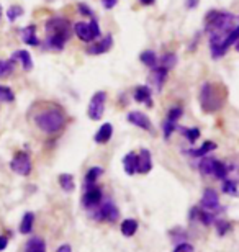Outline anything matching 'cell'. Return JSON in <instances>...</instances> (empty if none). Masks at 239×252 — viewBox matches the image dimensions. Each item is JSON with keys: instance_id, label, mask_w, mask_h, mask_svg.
I'll use <instances>...</instances> for the list:
<instances>
[{"instance_id": "obj_1", "label": "cell", "mask_w": 239, "mask_h": 252, "mask_svg": "<svg viewBox=\"0 0 239 252\" xmlns=\"http://www.w3.org/2000/svg\"><path fill=\"white\" fill-rule=\"evenodd\" d=\"M44 48L51 51H63L70 38V22L64 17H53L46 22Z\"/></svg>"}, {"instance_id": "obj_2", "label": "cell", "mask_w": 239, "mask_h": 252, "mask_svg": "<svg viewBox=\"0 0 239 252\" xmlns=\"http://www.w3.org/2000/svg\"><path fill=\"white\" fill-rule=\"evenodd\" d=\"M236 27L235 15L230 12H221V10H211L205 17V30L208 33H220L228 34Z\"/></svg>"}, {"instance_id": "obj_3", "label": "cell", "mask_w": 239, "mask_h": 252, "mask_svg": "<svg viewBox=\"0 0 239 252\" xmlns=\"http://www.w3.org/2000/svg\"><path fill=\"white\" fill-rule=\"evenodd\" d=\"M34 123H36V126L43 133L54 134L64 128L66 117L59 108H48V110H43V112L36 113Z\"/></svg>"}, {"instance_id": "obj_4", "label": "cell", "mask_w": 239, "mask_h": 252, "mask_svg": "<svg viewBox=\"0 0 239 252\" xmlns=\"http://www.w3.org/2000/svg\"><path fill=\"white\" fill-rule=\"evenodd\" d=\"M225 97L218 94V87L215 84H210V82H205L202 85L200 89V105H202V110H205L206 113H211V112H216L223 107V100Z\"/></svg>"}, {"instance_id": "obj_5", "label": "cell", "mask_w": 239, "mask_h": 252, "mask_svg": "<svg viewBox=\"0 0 239 252\" xmlns=\"http://www.w3.org/2000/svg\"><path fill=\"white\" fill-rule=\"evenodd\" d=\"M90 216L97 221H106V223H115L120 218V210L116 208V205L111 200H102L99 206L89 210Z\"/></svg>"}, {"instance_id": "obj_6", "label": "cell", "mask_w": 239, "mask_h": 252, "mask_svg": "<svg viewBox=\"0 0 239 252\" xmlns=\"http://www.w3.org/2000/svg\"><path fill=\"white\" fill-rule=\"evenodd\" d=\"M74 33L77 34L79 39H82L84 43H90L94 41L95 38H100V27H99V22L97 18L92 17L89 23H84V22H79L74 25Z\"/></svg>"}, {"instance_id": "obj_7", "label": "cell", "mask_w": 239, "mask_h": 252, "mask_svg": "<svg viewBox=\"0 0 239 252\" xmlns=\"http://www.w3.org/2000/svg\"><path fill=\"white\" fill-rule=\"evenodd\" d=\"M105 102H106V94L105 92H95L90 98V103H89V108H87V115L90 120H100L103 117V112H105Z\"/></svg>"}, {"instance_id": "obj_8", "label": "cell", "mask_w": 239, "mask_h": 252, "mask_svg": "<svg viewBox=\"0 0 239 252\" xmlns=\"http://www.w3.org/2000/svg\"><path fill=\"white\" fill-rule=\"evenodd\" d=\"M10 169H12L15 174L23 175V177L30 175V172H32V159H30L28 153L15 154L13 159L10 160Z\"/></svg>"}, {"instance_id": "obj_9", "label": "cell", "mask_w": 239, "mask_h": 252, "mask_svg": "<svg viewBox=\"0 0 239 252\" xmlns=\"http://www.w3.org/2000/svg\"><path fill=\"white\" fill-rule=\"evenodd\" d=\"M103 200V193H102V189L97 187V184L94 185H85V191L82 195V205L84 208L92 210L95 206L100 205V201Z\"/></svg>"}, {"instance_id": "obj_10", "label": "cell", "mask_w": 239, "mask_h": 252, "mask_svg": "<svg viewBox=\"0 0 239 252\" xmlns=\"http://www.w3.org/2000/svg\"><path fill=\"white\" fill-rule=\"evenodd\" d=\"M111 46H113V36H111V34H106V36L102 38L99 43L90 44V46L87 48V53L92 54V56H99V54L108 53L111 49Z\"/></svg>"}, {"instance_id": "obj_11", "label": "cell", "mask_w": 239, "mask_h": 252, "mask_svg": "<svg viewBox=\"0 0 239 252\" xmlns=\"http://www.w3.org/2000/svg\"><path fill=\"white\" fill-rule=\"evenodd\" d=\"M202 208L208 211H215L220 208V196L213 189H206L202 196Z\"/></svg>"}, {"instance_id": "obj_12", "label": "cell", "mask_w": 239, "mask_h": 252, "mask_svg": "<svg viewBox=\"0 0 239 252\" xmlns=\"http://www.w3.org/2000/svg\"><path fill=\"white\" fill-rule=\"evenodd\" d=\"M128 122L131 125L138 126V128H141V129L151 131V133H152V123H151V120L147 118L143 112H131V113H128Z\"/></svg>"}, {"instance_id": "obj_13", "label": "cell", "mask_w": 239, "mask_h": 252, "mask_svg": "<svg viewBox=\"0 0 239 252\" xmlns=\"http://www.w3.org/2000/svg\"><path fill=\"white\" fill-rule=\"evenodd\" d=\"M151 169H152L151 153L147 149H141V153L138 154V169H136V172L147 174V172H151Z\"/></svg>"}, {"instance_id": "obj_14", "label": "cell", "mask_w": 239, "mask_h": 252, "mask_svg": "<svg viewBox=\"0 0 239 252\" xmlns=\"http://www.w3.org/2000/svg\"><path fill=\"white\" fill-rule=\"evenodd\" d=\"M111 136H113V125L103 123L100 126V129L95 133L94 141L97 144H105V143H108V141L111 139Z\"/></svg>"}, {"instance_id": "obj_15", "label": "cell", "mask_w": 239, "mask_h": 252, "mask_svg": "<svg viewBox=\"0 0 239 252\" xmlns=\"http://www.w3.org/2000/svg\"><path fill=\"white\" fill-rule=\"evenodd\" d=\"M20 34H22V41L25 44H30V46H38L39 44V39L36 36V27H34V25L25 27L22 32H20Z\"/></svg>"}, {"instance_id": "obj_16", "label": "cell", "mask_w": 239, "mask_h": 252, "mask_svg": "<svg viewBox=\"0 0 239 252\" xmlns=\"http://www.w3.org/2000/svg\"><path fill=\"white\" fill-rule=\"evenodd\" d=\"M135 100L138 103H144L146 107H152V100H151V89L147 85H138L135 89Z\"/></svg>"}, {"instance_id": "obj_17", "label": "cell", "mask_w": 239, "mask_h": 252, "mask_svg": "<svg viewBox=\"0 0 239 252\" xmlns=\"http://www.w3.org/2000/svg\"><path fill=\"white\" fill-rule=\"evenodd\" d=\"M12 59L13 61H20V64L23 65V69L30 72L33 69V59H32V54H30L27 49H20V51H15L12 54Z\"/></svg>"}, {"instance_id": "obj_18", "label": "cell", "mask_w": 239, "mask_h": 252, "mask_svg": "<svg viewBox=\"0 0 239 252\" xmlns=\"http://www.w3.org/2000/svg\"><path fill=\"white\" fill-rule=\"evenodd\" d=\"M123 169L128 175L136 174V169H138V154L135 153H128L123 158Z\"/></svg>"}, {"instance_id": "obj_19", "label": "cell", "mask_w": 239, "mask_h": 252, "mask_svg": "<svg viewBox=\"0 0 239 252\" xmlns=\"http://www.w3.org/2000/svg\"><path fill=\"white\" fill-rule=\"evenodd\" d=\"M139 61L143 63L146 67H149V69H156L157 65H159V59H157L156 53L151 51V49H146V51L141 53Z\"/></svg>"}, {"instance_id": "obj_20", "label": "cell", "mask_w": 239, "mask_h": 252, "mask_svg": "<svg viewBox=\"0 0 239 252\" xmlns=\"http://www.w3.org/2000/svg\"><path fill=\"white\" fill-rule=\"evenodd\" d=\"M25 252H46V244L41 238H32L25 244Z\"/></svg>"}, {"instance_id": "obj_21", "label": "cell", "mask_w": 239, "mask_h": 252, "mask_svg": "<svg viewBox=\"0 0 239 252\" xmlns=\"http://www.w3.org/2000/svg\"><path fill=\"white\" fill-rule=\"evenodd\" d=\"M121 234L126 236V238H131V236L136 234V231H138V221L136 220H123V223H121Z\"/></svg>"}, {"instance_id": "obj_22", "label": "cell", "mask_w": 239, "mask_h": 252, "mask_svg": "<svg viewBox=\"0 0 239 252\" xmlns=\"http://www.w3.org/2000/svg\"><path fill=\"white\" fill-rule=\"evenodd\" d=\"M33 224H34V215L32 211H28V213L23 215L22 218V223H20V233L22 234H30L33 229Z\"/></svg>"}, {"instance_id": "obj_23", "label": "cell", "mask_w": 239, "mask_h": 252, "mask_svg": "<svg viewBox=\"0 0 239 252\" xmlns=\"http://www.w3.org/2000/svg\"><path fill=\"white\" fill-rule=\"evenodd\" d=\"M167 72H169V70L164 69V67H161V65H157L156 69H152V80H154L157 90H161L162 85H164L166 77H167Z\"/></svg>"}, {"instance_id": "obj_24", "label": "cell", "mask_w": 239, "mask_h": 252, "mask_svg": "<svg viewBox=\"0 0 239 252\" xmlns=\"http://www.w3.org/2000/svg\"><path fill=\"white\" fill-rule=\"evenodd\" d=\"M215 149H216V144L213 143V141H205L200 148L192 149L190 154L193 156V158H203V156H206L208 153H211V151H215Z\"/></svg>"}, {"instance_id": "obj_25", "label": "cell", "mask_w": 239, "mask_h": 252, "mask_svg": "<svg viewBox=\"0 0 239 252\" xmlns=\"http://www.w3.org/2000/svg\"><path fill=\"white\" fill-rule=\"evenodd\" d=\"M218 180H225L228 177V165L225 162H221V160H216L213 162V174Z\"/></svg>"}, {"instance_id": "obj_26", "label": "cell", "mask_w": 239, "mask_h": 252, "mask_svg": "<svg viewBox=\"0 0 239 252\" xmlns=\"http://www.w3.org/2000/svg\"><path fill=\"white\" fill-rule=\"evenodd\" d=\"M15 69V61L13 59H0V79L8 77Z\"/></svg>"}, {"instance_id": "obj_27", "label": "cell", "mask_w": 239, "mask_h": 252, "mask_svg": "<svg viewBox=\"0 0 239 252\" xmlns=\"http://www.w3.org/2000/svg\"><path fill=\"white\" fill-rule=\"evenodd\" d=\"M59 185L64 191H74V189H75L74 177L70 174H61L59 175Z\"/></svg>"}, {"instance_id": "obj_28", "label": "cell", "mask_w": 239, "mask_h": 252, "mask_svg": "<svg viewBox=\"0 0 239 252\" xmlns=\"http://www.w3.org/2000/svg\"><path fill=\"white\" fill-rule=\"evenodd\" d=\"M103 174V169L102 167H92V169H89L87 170V174H85V185H94V184H97V179L100 177V175Z\"/></svg>"}, {"instance_id": "obj_29", "label": "cell", "mask_w": 239, "mask_h": 252, "mask_svg": "<svg viewBox=\"0 0 239 252\" xmlns=\"http://www.w3.org/2000/svg\"><path fill=\"white\" fill-rule=\"evenodd\" d=\"M175 64H177V56L174 53H166L164 56L159 59V65H161V67L167 69V70L175 67Z\"/></svg>"}, {"instance_id": "obj_30", "label": "cell", "mask_w": 239, "mask_h": 252, "mask_svg": "<svg viewBox=\"0 0 239 252\" xmlns=\"http://www.w3.org/2000/svg\"><path fill=\"white\" fill-rule=\"evenodd\" d=\"M213 162H215V159L205 158V156H203L200 164H198V170H200L203 175H211L213 174Z\"/></svg>"}, {"instance_id": "obj_31", "label": "cell", "mask_w": 239, "mask_h": 252, "mask_svg": "<svg viewBox=\"0 0 239 252\" xmlns=\"http://www.w3.org/2000/svg\"><path fill=\"white\" fill-rule=\"evenodd\" d=\"M223 191L228 193V195H233V196L239 195L238 193V182H236V180L226 177L225 180H223Z\"/></svg>"}, {"instance_id": "obj_32", "label": "cell", "mask_w": 239, "mask_h": 252, "mask_svg": "<svg viewBox=\"0 0 239 252\" xmlns=\"http://www.w3.org/2000/svg\"><path fill=\"white\" fill-rule=\"evenodd\" d=\"M177 128H179V126H177ZM179 129H180V133L190 141V143H195V141L200 138V129L198 128H179Z\"/></svg>"}, {"instance_id": "obj_33", "label": "cell", "mask_w": 239, "mask_h": 252, "mask_svg": "<svg viewBox=\"0 0 239 252\" xmlns=\"http://www.w3.org/2000/svg\"><path fill=\"white\" fill-rule=\"evenodd\" d=\"M15 100V94L12 92V89L7 87V85H0V102L10 103Z\"/></svg>"}, {"instance_id": "obj_34", "label": "cell", "mask_w": 239, "mask_h": 252, "mask_svg": "<svg viewBox=\"0 0 239 252\" xmlns=\"http://www.w3.org/2000/svg\"><path fill=\"white\" fill-rule=\"evenodd\" d=\"M177 129V123H174V122H171V120H167L166 118V122L162 123V133H164V138L166 139H169L171 136H172V133Z\"/></svg>"}, {"instance_id": "obj_35", "label": "cell", "mask_w": 239, "mask_h": 252, "mask_svg": "<svg viewBox=\"0 0 239 252\" xmlns=\"http://www.w3.org/2000/svg\"><path fill=\"white\" fill-rule=\"evenodd\" d=\"M23 15V8L18 7V5H13V7H10L7 10V18L10 20V22H15L17 18H20Z\"/></svg>"}, {"instance_id": "obj_36", "label": "cell", "mask_w": 239, "mask_h": 252, "mask_svg": "<svg viewBox=\"0 0 239 252\" xmlns=\"http://www.w3.org/2000/svg\"><path fill=\"white\" fill-rule=\"evenodd\" d=\"M182 113H184V110H182V107H172L169 110V113H167V120H171V122L177 123L182 117Z\"/></svg>"}, {"instance_id": "obj_37", "label": "cell", "mask_w": 239, "mask_h": 252, "mask_svg": "<svg viewBox=\"0 0 239 252\" xmlns=\"http://www.w3.org/2000/svg\"><path fill=\"white\" fill-rule=\"evenodd\" d=\"M215 226H216V229H218V233H220L221 236L226 233V231H230V223L228 221H225V220H218V221H215Z\"/></svg>"}, {"instance_id": "obj_38", "label": "cell", "mask_w": 239, "mask_h": 252, "mask_svg": "<svg viewBox=\"0 0 239 252\" xmlns=\"http://www.w3.org/2000/svg\"><path fill=\"white\" fill-rule=\"evenodd\" d=\"M174 252H195V248L190 243H182L174 249Z\"/></svg>"}, {"instance_id": "obj_39", "label": "cell", "mask_w": 239, "mask_h": 252, "mask_svg": "<svg viewBox=\"0 0 239 252\" xmlns=\"http://www.w3.org/2000/svg\"><path fill=\"white\" fill-rule=\"evenodd\" d=\"M77 8H79V12L84 15V17H90V18L94 17V12H92V10H90L85 3H79V5H77Z\"/></svg>"}, {"instance_id": "obj_40", "label": "cell", "mask_w": 239, "mask_h": 252, "mask_svg": "<svg viewBox=\"0 0 239 252\" xmlns=\"http://www.w3.org/2000/svg\"><path fill=\"white\" fill-rule=\"evenodd\" d=\"M7 246H8V238L7 236H0V252L7 249Z\"/></svg>"}, {"instance_id": "obj_41", "label": "cell", "mask_w": 239, "mask_h": 252, "mask_svg": "<svg viewBox=\"0 0 239 252\" xmlns=\"http://www.w3.org/2000/svg\"><path fill=\"white\" fill-rule=\"evenodd\" d=\"M116 2H118V0H102V3H103V7L105 8H113L115 5H116Z\"/></svg>"}, {"instance_id": "obj_42", "label": "cell", "mask_w": 239, "mask_h": 252, "mask_svg": "<svg viewBox=\"0 0 239 252\" xmlns=\"http://www.w3.org/2000/svg\"><path fill=\"white\" fill-rule=\"evenodd\" d=\"M198 2H200V0H185V7L189 10H193L198 5Z\"/></svg>"}, {"instance_id": "obj_43", "label": "cell", "mask_w": 239, "mask_h": 252, "mask_svg": "<svg viewBox=\"0 0 239 252\" xmlns=\"http://www.w3.org/2000/svg\"><path fill=\"white\" fill-rule=\"evenodd\" d=\"M56 252H72V249H70V246H69V244H63Z\"/></svg>"}, {"instance_id": "obj_44", "label": "cell", "mask_w": 239, "mask_h": 252, "mask_svg": "<svg viewBox=\"0 0 239 252\" xmlns=\"http://www.w3.org/2000/svg\"><path fill=\"white\" fill-rule=\"evenodd\" d=\"M139 2L143 5H152V3H154V0H139Z\"/></svg>"}, {"instance_id": "obj_45", "label": "cell", "mask_w": 239, "mask_h": 252, "mask_svg": "<svg viewBox=\"0 0 239 252\" xmlns=\"http://www.w3.org/2000/svg\"><path fill=\"white\" fill-rule=\"evenodd\" d=\"M235 46H236V51L239 53V39H238V41L235 43Z\"/></svg>"}, {"instance_id": "obj_46", "label": "cell", "mask_w": 239, "mask_h": 252, "mask_svg": "<svg viewBox=\"0 0 239 252\" xmlns=\"http://www.w3.org/2000/svg\"><path fill=\"white\" fill-rule=\"evenodd\" d=\"M0 18H2V7H0Z\"/></svg>"}]
</instances>
